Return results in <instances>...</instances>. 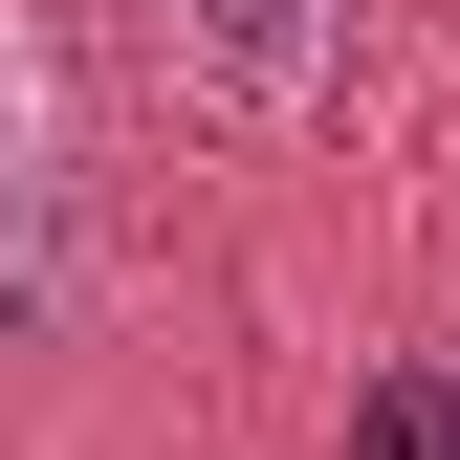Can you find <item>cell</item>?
I'll return each mask as SVG.
<instances>
[{
    "label": "cell",
    "mask_w": 460,
    "mask_h": 460,
    "mask_svg": "<svg viewBox=\"0 0 460 460\" xmlns=\"http://www.w3.org/2000/svg\"><path fill=\"white\" fill-rule=\"evenodd\" d=\"M351 460H460V373H373L351 394Z\"/></svg>",
    "instance_id": "7a4b0ae2"
},
{
    "label": "cell",
    "mask_w": 460,
    "mask_h": 460,
    "mask_svg": "<svg viewBox=\"0 0 460 460\" xmlns=\"http://www.w3.org/2000/svg\"><path fill=\"white\" fill-rule=\"evenodd\" d=\"M132 66L219 110V132H285L329 66H351V0H132Z\"/></svg>",
    "instance_id": "6da1fadb"
}]
</instances>
